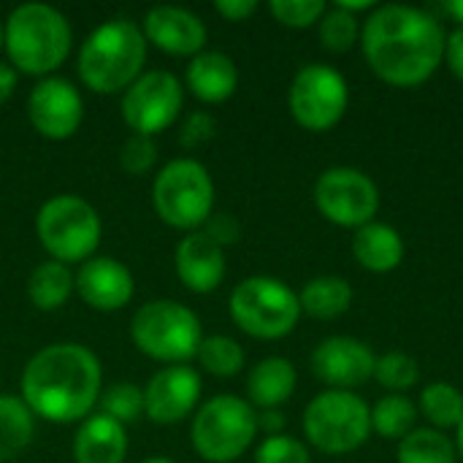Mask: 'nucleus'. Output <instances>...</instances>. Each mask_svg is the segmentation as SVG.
I'll return each mask as SVG.
<instances>
[{"label": "nucleus", "instance_id": "7", "mask_svg": "<svg viewBox=\"0 0 463 463\" xmlns=\"http://www.w3.org/2000/svg\"><path fill=\"white\" fill-rule=\"evenodd\" d=\"M100 217L79 195H54L35 214V236L57 263H84L100 244Z\"/></svg>", "mask_w": 463, "mask_h": 463}, {"label": "nucleus", "instance_id": "9", "mask_svg": "<svg viewBox=\"0 0 463 463\" xmlns=\"http://www.w3.org/2000/svg\"><path fill=\"white\" fill-rule=\"evenodd\" d=\"M233 323L255 339H282L301 317L298 293L277 277H247L231 293Z\"/></svg>", "mask_w": 463, "mask_h": 463}, {"label": "nucleus", "instance_id": "5", "mask_svg": "<svg viewBox=\"0 0 463 463\" xmlns=\"http://www.w3.org/2000/svg\"><path fill=\"white\" fill-rule=\"evenodd\" d=\"M130 339L133 345L152 361L179 366L198 355L203 342L198 315L168 298H157L144 304L130 320Z\"/></svg>", "mask_w": 463, "mask_h": 463}, {"label": "nucleus", "instance_id": "31", "mask_svg": "<svg viewBox=\"0 0 463 463\" xmlns=\"http://www.w3.org/2000/svg\"><path fill=\"white\" fill-rule=\"evenodd\" d=\"M98 404H100V415H106L122 426L133 423L144 415V388H138L133 383H117L100 393Z\"/></svg>", "mask_w": 463, "mask_h": 463}, {"label": "nucleus", "instance_id": "15", "mask_svg": "<svg viewBox=\"0 0 463 463\" xmlns=\"http://www.w3.org/2000/svg\"><path fill=\"white\" fill-rule=\"evenodd\" d=\"M201 399V374L187 366H165L144 388V415L152 423L171 426L184 420Z\"/></svg>", "mask_w": 463, "mask_h": 463}, {"label": "nucleus", "instance_id": "39", "mask_svg": "<svg viewBox=\"0 0 463 463\" xmlns=\"http://www.w3.org/2000/svg\"><path fill=\"white\" fill-rule=\"evenodd\" d=\"M214 11L228 22H244L258 11V3L255 0H217Z\"/></svg>", "mask_w": 463, "mask_h": 463}, {"label": "nucleus", "instance_id": "12", "mask_svg": "<svg viewBox=\"0 0 463 463\" xmlns=\"http://www.w3.org/2000/svg\"><path fill=\"white\" fill-rule=\"evenodd\" d=\"M315 203L328 222L358 231L374 222L380 209V190L364 171L336 165L323 171L315 182Z\"/></svg>", "mask_w": 463, "mask_h": 463}, {"label": "nucleus", "instance_id": "19", "mask_svg": "<svg viewBox=\"0 0 463 463\" xmlns=\"http://www.w3.org/2000/svg\"><path fill=\"white\" fill-rule=\"evenodd\" d=\"M176 274L193 293H212L225 277V252L203 231L187 233L176 247Z\"/></svg>", "mask_w": 463, "mask_h": 463}, {"label": "nucleus", "instance_id": "32", "mask_svg": "<svg viewBox=\"0 0 463 463\" xmlns=\"http://www.w3.org/2000/svg\"><path fill=\"white\" fill-rule=\"evenodd\" d=\"M374 377L380 380L383 388H388V391H393V393H402V391H410V388L418 385V380H420V366H418V361H415L412 355L393 350V353H385V355L377 358V364H374Z\"/></svg>", "mask_w": 463, "mask_h": 463}, {"label": "nucleus", "instance_id": "41", "mask_svg": "<svg viewBox=\"0 0 463 463\" xmlns=\"http://www.w3.org/2000/svg\"><path fill=\"white\" fill-rule=\"evenodd\" d=\"M258 429H263L269 437H277L285 429V415L277 412V410H266V412L258 415Z\"/></svg>", "mask_w": 463, "mask_h": 463}, {"label": "nucleus", "instance_id": "36", "mask_svg": "<svg viewBox=\"0 0 463 463\" xmlns=\"http://www.w3.org/2000/svg\"><path fill=\"white\" fill-rule=\"evenodd\" d=\"M155 163H157V146H155V141H152L149 136L133 133V136L122 144L119 165H122L125 174L141 176V174H146Z\"/></svg>", "mask_w": 463, "mask_h": 463}, {"label": "nucleus", "instance_id": "8", "mask_svg": "<svg viewBox=\"0 0 463 463\" xmlns=\"http://www.w3.org/2000/svg\"><path fill=\"white\" fill-rule=\"evenodd\" d=\"M258 434V412L239 396H214L193 418L190 442L209 463L239 461Z\"/></svg>", "mask_w": 463, "mask_h": 463}, {"label": "nucleus", "instance_id": "35", "mask_svg": "<svg viewBox=\"0 0 463 463\" xmlns=\"http://www.w3.org/2000/svg\"><path fill=\"white\" fill-rule=\"evenodd\" d=\"M255 463H309V450L285 434L266 437L255 450Z\"/></svg>", "mask_w": 463, "mask_h": 463}, {"label": "nucleus", "instance_id": "28", "mask_svg": "<svg viewBox=\"0 0 463 463\" xmlns=\"http://www.w3.org/2000/svg\"><path fill=\"white\" fill-rule=\"evenodd\" d=\"M399 463H456L458 453L448 434L437 429H415L399 442Z\"/></svg>", "mask_w": 463, "mask_h": 463}, {"label": "nucleus", "instance_id": "46", "mask_svg": "<svg viewBox=\"0 0 463 463\" xmlns=\"http://www.w3.org/2000/svg\"><path fill=\"white\" fill-rule=\"evenodd\" d=\"M0 49H3V22H0Z\"/></svg>", "mask_w": 463, "mask_h": 463}, {"label": "nucleus", "instance_id": "3", "mask_svg": "<svg viewBox=\"0 0 463 463\" xmlns=\"http://www.w3.org/2000/svg\"><path fill=\"white\" fill-rule=\"evenodd\" d=\"M146 38L133 19L114 16L98 24L79 49V76L98 95L125 92L144 71Z\"/></svg>", "mask_w": 463, "mask_h": 463}, {"label": "nucleus", "instance_id": "33", "mask_svg": "<svg viewBox=\"0 0 463 463\" xmlns=\"http://www.w3.org/2000/svg\"><path fill=\"white\" fill-rule=\"evenodd\" d=\"M358 16L334 5L320 19V41L328 52L345 54L358 43Z\"/></svg>", "mask_w": 463, "mask_h": 463}, {"label": "nucleus", "instance_id": "42", "mask_svg": "<svg viewBox=\"0 0 463 463\" xmlns=\"http://www.w3.org/2000/svg\"><path fill=\"white\" fill-rule=\"evenodd\" d=\"M16 90V71L8 62H0V103H5Z\"/></svg>", "mask_w": 463, "mask_h": 463}, {"label": "nucleus", "instance_id": "45", "mask_svg": "<svg viewBox=\"0 0 463 463\" xmlns=\"http://www.w3.org/2000/svg\"><path fill=\"white\" fill-rule=\"evenodd\" d=\"M144 463H176V461H171V458H146Z\"/></svg>", "mask_w": 463, "mask_h": 463}, {"label": "nucleus", "instance_id": "25", "mask_svg": "<svg viewBox=\"0 0 463 463\" xmlns=\"http://www.w3.org/2000/svg\"><path fill=\"white\" fill-rule=\"evenodd\" d=\"M73 293V274L65 263L57 260H43L33 269L27 279V296L35 309L41 312H54L60 309Z\"/></svg>", "mask_w": 463, "mask_h": 463}, {"label": "nucleus", "instance_id": "40", "mask_svg": "<svg viewBox=\"0 0 463 463\" xmlns=\"http://www.w3.org/2000/svg\"><path fill=\"white\" fill-rule=\"evenodd\" d=\"M445 57H448L450 71L463 81V27L453 30L450 38L445 41Z\"/></svg>", "mask_w": 463, "mask_h": 463}, {"label": "nucleus", "instance_id": "6", "mask_svg": "<svg viewBox=\"0 0 463 463\" xmlns=\"http://www.w3.org/2000/svg\"><path fill=\"white\" fill-rule=\"evenodd\" d=\"M157 217L176 231H198L214 212V182L203 163L179 157L163 165L152 184Z\"/></svg>", "mask_w": 463, "mask_h": 463}, {"label": "nucleus", "instance_id": "34", "mask_svg": "<svg viewBox=\"0 0 463 463\" xmlns=\"http://www.w3.org/2000/svg\"><path fill=\"white\" fill-rule=\"evenodd\" d=\"M269 11L274 14V19L285 27H312L315 22L323 19V14L328 11V5L323 0H271Z\"/></svg>", "mask_w": 463, "mask_h": 463}, {"label": "nucleus", "instance_id": "44", "mask_svg": "<svg viewBox=\"0 0 463 463\" xmlns=\"http://www.w3.org/2000/svg\"><path fill=\"white\" fill-rule=\"evenodd\" d=\"M456 453L463 458V420L461 426H458V439H456Z\"/></svg>", "mask_w": 463, "mask_h": 463}, {"label": "nucleus", "instance_id": "2", "mask_svg": "<svg viewBox=\"0 0 463 463\" xmlns=\"http://www.w3.org/2000/svg\"><path fill=\"white\" fill-rule=\"evenodd\" d=\"M103 393V369L92 350L60 342L38 350L22 372V402L49 423L87 420Z\"/></svg>", "mask_w": 463, "mask_h": 463}, {"label": "nucleus", "instance_id": "37", "mask_svg": "<svg viewBox=\"0 0 463 463\" xmlns=\"http://www.w3.org/2000/svg\"><path fill=\"white\" fill-rule=\"evenodd\" d=\"M212 136H214V117L206 114V111H193V114L184 119L182 133H179L182 146H187V149H195V146L206 144Z\"/></svg>", "mask_w": 463, "mask_h": 463}, {"label": "nucleus", "instance_id": "38", "mask_svg": "<svg viewBox=\"0 0 463 463\" xmlns=\"http://www.w3.org/2000/svg\"><path fill=\"white\" fill-rule=\"evenodd\" d=\"M203 233H206L209 239H214L220 247H225V244H233V241L239 239V225H236V220H233L231 214H217V217L212 214Z\"/></svg>", "mask_w": 463, "mask_h": 463}, {"label": "nucleus", "instance_id": "1", "mask_svg": "<svg viewBox=\"0 0 463 463\" xmlns=\"http://www.w3.org/2000/svg\"><path fill=\"white\" fill-rule=\"evenodd\" d=\"M364 54L369 68L393 87H418L445 57V30L429 11L412 5H380L364 22Z\"/></svg>", "mask_w": 463, "mask_h": 463}, {"label": "nucleus", "instance_id": "11", "mask_svg": "<svg viewBox=\"0 0 463 463\" xmlns=\"http://www.w3.org/2000/svg\"><path fill=\"white\" fill-rule=\"evenodd\" d=\"M347 100H350V92H347L345 76L326 62L304 65L296 73L290 84V95H288L293 119L301 128L315 130V133L331 130L345 117Z\"/></svg>", "mask_w": 463, "mask_h": 463}, {"label": "nucleus", "instance_id": "18", "mask_svg": "<svg viewBox=\"0 0 463 463\" xmlns=\"http://www.w3.org/2000/svg\"><path fill=\"white\" fill-rule=\"evenodd\" d=\"M146 43L174 57H195L206 46V24L198 14L179 5H155L141 22Z\"/></svg>", "mask_w": 463, "mask_h": 463}, {"label": "nucleus", "instance_id": "29", "mask_svg": "<svg viewBox=\"0 0 463 463\" xmlns=\"http://www.w3.org/2000/svg\"><path fill=\"white\" fill-rule=\"evenodd\" d=\"M420 410L437 426V431L439 429H458L463 420L461 391L450 383H431L420 393Z\"/></svg>", "mask_w": 463, "mask_h": 463}, {"label": "nucleus", "instance_id": "26", "mask_svg": "<svg viewBox=\"0 0 463 463\" xmlns=\"http://www.w3.org/2000/svg\"><path fill=\"white\" fill-rule=\"evenodd\" d=\"M35 434V420L27 404L16 396H0V461L19 456Z\"/></svg>", "mask_w": 463, "mask_h": 463}, {"label": "nucleus", "instance_id": "17", "mask_svg": "<svg viewBox=\"0 0 463 463\" xmlns=\"http://www.w3.org/2000/svg\"><path fill=\"white\" fill-rule=\"evenodd\" d=\"M73 290L79 298L98 312H119L130 304L136 293L133 274L125 263L109 255H92L84 260L73 277Z\"/></svg>", "mask_w": 463, "mask_h": 463}, {"label": "nucleus", "instance_id": "16", "mask_svg": "<svg viewBox=\"0 0 463 463\" xmlns=\"http://www.w3.org/2000/svg\"><path fill=\"white\" fill-rule=\"evenodd\" d=\"M374 364L377 355L372 353V347L353 336L323 339L312 353V374L334 391L364 385L374 377Z\"/></svg>", "mask_w": 463, "mask_h": 463}, {"label": "nucleus", "instance_id": "22", "mask_svg": "<svg viewBox=\"0 0 463 463\" xmlns=\"http://www.w3.org/2000/svg\"><path fill=\"white\" fill-rule=\"evenodd\" d=\"M353 255L364 269L385 274V271H393L404 260V239L396 228L385 222H369L358 228L355 233Z\"/></svg>", "mask_w": 463, "mask_h": 463}, {"label": "nucleus", "instance_id": "23", "mask_svg": "<svg viewBox=\"0 0 463 463\" xmlns=\"http://www.w3.org/2000/svg\"><path fill=\"white\" fill-rule=\"evenodd\" d=\"M296 369L288 358H263L247 377L250 402L260 410H277L296 391Z\"/></svg>", "mask_w": 463, "mask_h": 463}, {"label": "nucleus", "instance_id": "24", "mask_svg": "<svg viewBox=\"0 0 463 463\" xmlns=\"http://www.w3.org/2000/svg\"><path fill=\"white\" fill-rule=\"evenodd\" d=\"M301 312H307L315 320H336L342 317L353 304V288L342 277H317L304 285L298 293Z\"/></svg>", "mask_w": 463, "mask_h": 463}, {"label": "nucleus", "instance_id": "43", "mask_svg": "<svg viewBox=\"0 0 463 463\" xmlns=\"http://www.w3.org/2000/svg\"><path fill=\"white\" fill-rule=\"evenodd\" d=\"M445 11L463 24V0H450V3H445Z\"/></svg>", "mask_w": 463, "mask_h": 463}, {"label": "nucleus", "instance_id": "27", "mask_svg": "<svg viewBox=\"0 0 463 463\" xmlns=\"http://www.w3.org/2000/svg\"><path fill=\"white\" fill-rule=\"evenodd\" d=\"M418 410L404 393H388L372 407V431L385 439H404L415 431Z\"/></svg>", "mask_w": 463, "mask_h": 463}, {"label": "nucleus", "instance_id": "13", "mask_svg": "<svg viewBox=\"0 0 463 463\" xmlns=\"http://www.w3.org/2000/svg\"><path fill=\"white\" fill-rule=\"evenodd\" d=\"M184 103L182 81L168 71L141 73L122 95V119L138 136H155L174 125Z\"/></svg>", "mask_w": 463, "mask_h": 463}, {"label": "nucleus", "instance_id": "10", "mask_svg": "<svg viewBox=\"0 0 463 463\" xmlns=\"http://www.w3.org/2000/svg\"><path fill=\"white\" fill-rule=\"evenodd\" d=\"M304 434L328 456L353 453L372 434V410L350 391H326L307 404Z\"/></svg>", "mask_w": 463, "mask_h": 463}, {"label": "nucleus", "instance_id": "30", "mask_svg": "<svg viewBox=\"0 0 463 463\" xmlns=\"http://www.w3.org/2000/svg\"><path fill=\"white\" fill-rule=\"evenodd\" d=\"M198 364L214 377H236L244 369V350L231 336H206L198 347Z\"/></svg>", "mask_w": 463, "mask_h": 463}, {"label": "nucleus", "instance_id": "21", "mask_svg": "<svg viewBox=\"0 0 463 463\" xmlns=\"http://www.w3.org/2000/svg\"><path fill=\"white\" fill-rule=\"evenodd\" d=\"M128 456V434L125 426L106 418L90 415L73 439L76 463H122Z\"/></svg>", "mask_w": 463, "mask_h": 463}, {"label": "nucleus", "instance_id": "4", "mask_svg": "<svg viewBox=\"0 0 463 463\" xmlns=\"http://www.w3.org/2000/svg\"><path fill=\"white\" fill-rule=\"evenodd\" d=\"M71 24L46 3H22L3 22V49L8 65L27 76L57 71L71 54Z\"/></svg>", "mask_w": 463, "mask_h": 463}, {"label": "nucleus", "instance_id": "14", "mask_svg": "<svg viewBox=\"0 0 463 463\" xmlns=\"http://www.w3.org/2000/svg\"><path fill=\"white\" fill-rule=\"evenodd\" d=\"M27 117L30 125L52 141L71 138L84 119V100L81 92L60 76L41 79L30 98H27Z\"/></svg>", "mask_w": 463, "mask_h": 463}, {"label": "nucleus", "instance_id": "20", "mask_svg": "<svg viewBox=\"0 0 463 463\" xmlns=\"http://www.w3.org/2000/svg\"><path fill=\"white\" fill-rule=\"evenodd\" d=\"M184 79L201 103H222L239 87V68L225 52H201L190 60Z\"/></svg>", "mask_w": 463, "mask_h": 463}]
</instances>
